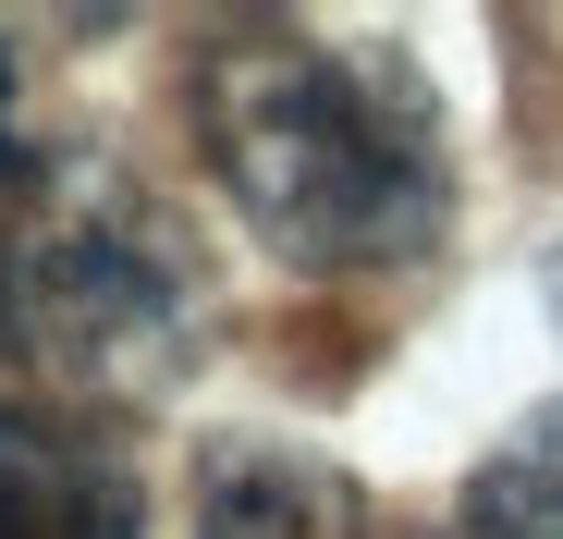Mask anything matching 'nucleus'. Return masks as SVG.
<instances>
[{"mask_svg": "<svg viewBox=\"0 0 563 539\" xmlns=\"http://www.w3.org/2000/svg\"><path fill=\"white\" fill-rule=\"evenodd\" d=\"M197 539H355V491L295 441H209L197 454Z\"/></svg>", "mask_w": 563, "mask_h": 539, "instance_id": "4", "label": "nucleus"}, {"mask_svg": "<svg viewBox=\"0 0 563 539\" xmlns=\"http://www.w3.org/2000/svg\"><path fill=\"white\" fill-rule=\"evenodd\" d=\"M453 539H563V417L515 429L503 454L465 479V527Z\"/></svg>", "mask_w": 563, "mask_h": 539, "instance_id": "5", "label": "nucleus"}, {"mask_svg": "<svg viewBox=\"0 0 563 539\" xmlns=\"http://www.w3.org/2000/svg\"><path fill=\"white\" fill-rule=\"evenodd\" d=\"M197 135L221 197L295 270H417L453 233V123L380 37H221L197 62Z\"/></svg>", "mask_w": 563, "mask_h": 539, "instance_id": "1", "label": "nucleus"}, {"mask_svg": "<svg viewBox=\"0 0 563 539\" xmlns=\"http://www.w3.org/2000/svg\"><path fill=\"white\" fill-rule=\"evenodd\" d=\"M0 539H147V491L99 429L0 405Z\"/></svg>", "mask_w": 563, "mask_h": 539, "instance_id": "3", "label": "nucleus"}, {"mask_svg": "<svg viewBox=\"0 0 563 539\" xmlns=\"http://www.w3.org/2000/svg\"><path fill=\"white\" fill-rule=\"evenodd\" d=\"M197 331V270L147 185L86 147H37L0 185V355L74 393H159Z\"/></svg>", "mask_w": 563, "mask_h": 539, "instance_id": "2", "label": "nucleus"}]
</instances>
